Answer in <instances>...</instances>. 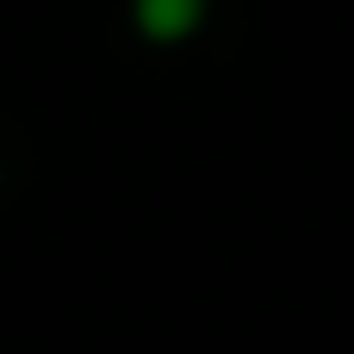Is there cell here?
<instances>
[{"mask_svg":"<svg viewBox=\"0 0 354 354\" xmlns=\"http://www.w3.org/2000/svg\"><path fill=\"white\" fill-rule=\"evenodd\" d=\"M199 19H205V0H137V31L162 37V44L187 37Z\"/></svg>","mask_w":354,"mask_h":354,"instance_id":"cell-1","label":"cell"}]
</instances>
